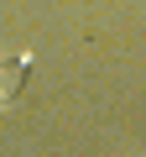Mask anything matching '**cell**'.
<instances>
[{
	"instance_id": "1",
	"label": "cell",
	"mask_w": 146,
	"mask_h": 157,
	"mask_svg": "<svg viewBox=\"0 0 146 157\" xmlns=\"http://www.w3.org/2000/svg\"><path fill=\"white\" fill-rule=\"evenodd\" d=\"M26 78H31V58L16 52V58H0V110H11L26 89Z\"/></svg>"
}]
</instances>
